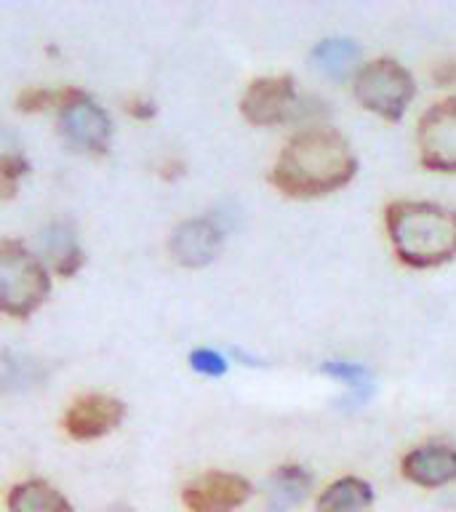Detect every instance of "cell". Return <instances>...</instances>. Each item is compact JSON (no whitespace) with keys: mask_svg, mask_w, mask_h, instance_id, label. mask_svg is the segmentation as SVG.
Masks as SVG:
<instances>
[{"mask_svg":"<svg viewBox=\"0 0 456 512\" xmlns=\"http://www.w3.org/2000/svg\"><path fill=\"white\" fill-rule=\"evenodd\" d=\"M46 254L54 262V270L59 275H75L83 264V251L70 232H64L62 227L46 235Z\"/></svg>","mask_w":456,"mask_h":512,"instance_id":"2e32d148","label":"cell"},{"mask_svg":"<svg viewBox=\"0 0 456 512\" xmlns=\"http://www.w3.org/2000/svg\"><path fill=\"white\" fill-rule=\"evenodd\" d=\"M190 366L203 376H222L227 374V360L214 350H195L190 355Z\"/></svg>","mask_w":456,"mask_h":512,"instance_id":"d6986e66","label":"cell"},{"mask_svg":"<svg viewBox=\"0 0 456 512\" xmlns=\"http://www.w3.org/2000/svg\"><path fill=\"white\" fill-rule=\"evenodd\" d=\"M374 491L366 480L339 478L320 494L315 512H368Z\"/></svg>","mask_w":456,"mask_h":512,"instance_id":"4fadbf2b","label":"cell"},{"mask_svg":"<svg viewBox=\"0 0 456 512\" xmlns=\"http://www.w3.org/2000/svg\"><path fill=\"white\" fill-rule=\"evenodd\" d=\"M62 131L80 150L104 152L110 144L112 123L99 104L80 91H72L62 104Z\"/></svg>","mask_w":456,"mask_h":512,"instance_id":"52a82bcc","label":"cell"},{"mask_svg":"<svg viewBox=\"0 0 456 512\" xmlns=\"http://www.w3.org/2000/svg\"><path fill=\"white\" fill-rule=\"evenodd\" d=\"M27 174V160L19 155L0 158V198H11L16 192V182Z\"/></svg>","mask_w":456,"mask_h":512,"instance_id":"ac0fdd59","label":"cell"},{"mask_svg":"<svg viewBox=\"0 0 456 512\" xmlns=\"http://www.w3.org/2000/svg\"><path fill=\"white\" fill-rule=\"evenodd\" d=\"M403 475L424 488H438L456 480V448L422 446L403 459Z\"/></svg>","mask_w":456,"mask_h":512,"instance_id":"8fae6325","label":"cell"},{"mask_svg":"<svg viewBox=\"0 0 456 512\" xmlns=\"http://www.w3.org/2000/svg\"><path fill=\"white\" fill-rule=\"evenodd\" d=\"M251 483L235 472H206L182 491L187 510L192 512H232L246 504Z\"/></svg>","mask_w":456,"mask_h":512,"instance_id":"ba28073f","label":"cell"},{"mask_svg":"<svg viewBox=\"0 0 456 512\" xmlns=\"http://www.w3.org/2000/svg\"><path fill=\"white\" fill-rule=\"evenodd\" d=\"M240 110L248 123L254 126H278L286 123L299 112V96H296L291 78H259L254 80L243 94Z\"/></svg>","mask_w":456,"mask_h":512,"instance_id":"8992f818","label":"cell"},{"mask_svg":"<svg viewBox=\"0 0 456 512\" xmlns=\"http://www.w3.org/2000/svg\"><path fill=\"white\" fill-rule=\"evenodd\" d=\"M387 232L408 267H438L456 256V211L451 208L400 200L387 208Z\"/></svg>","mask_w":456,"mask_h":512,"instance_id":"7a4b0ae2","label":"cell"},{"mask_svg":"<svg viewBox=\"0 0 456 512\" xmlns=\"http://www.w3.org/2000/svg\"><path fill=\"white\" fill-rule=\"evenodd\" d=\"M416 142L422 166L430 171L456 174V99L432 104L419 120Z\"/></svg>","mask_w":456,"mask_h":512,"instance_id":"5b68a950","label":"cell"},{"mask_svg":"<svg viewBox=\"0 0 456 512\" xmlns=\"http://www.w3.org/2000/svg\"><path fill=\"white\" fill-rule=\"evenodd\" d=\"M312 486L310 472L296 464L278 467L267 480V504L272 512H286L302 502Z\"/></svg>","mask_w":456,"mask_h":512,"instance_id":"7c38bea8","label":"cell"},{"mask_svg":"<svg viewBox=\"0 0 456 512\" xmlns=\"http://www.w3.org/2000/svg\"><path fill=\"white\" fill-rule=\"evenodd\" d=\"M126 406L110 395H86L75 400L64 416V430L75 440H96L123 422Z\"/></svg>","mask_w":456,"mask_h":512,"instance_id":"9c48e42d","label":"cell"},{"mask_svg":"<svg viewBox=\"0 0 456 512\" xmlns=\"http://www.w3.org/2000/svg\"><path fill=\"white\" fill-rule=\"evenodd\" d=\"M320 371L331 379H339L347 387L358 392V398H366L371 392V371L363 363H347V360H328L320 366Z\"/></svg>","mask_w":456,"mask_h":512,"instance_id":"e0dca14e","label":"cell"},{"mask_svg":"<svg viewBox=\"0 0 456 512\" xmlns=\"http://www.w3.org/2000/svg\"><path fill=\"white\" fill-rule=\"evenodd\" d=\"M312 64L328 78H347L360 62V46L347 38L320 40L310 54Z\"/></svg>","mask_w":456,"mask_h":512,"instance_id":"9a60e30c","label":"cell"},{"mask_svg":"<svg viewBox=\"0 0 456 512\" xmlns=\"http://www.w3.org/2000/svg\"><path fill=\"white\" fill-rule=\"evenodd\" d=\"M8 512H72V504L43 480H27L8 494Z\"/></svg>","mask_w":456,"mask_h":512,"instance_id":"5bb4252c","label":"cell"},{"mask_svg":"<svg viewBox=\"0 0 456 512\" xmlns=\"http://www.w3.org/2000/svg\"><path fill=\"white\" fill-rule=\"evenodd\" d=\"M224 243L222 227L211 219H190L176 227L171 235V256L184 267H203V264L214 262L219 248Z\"/></svg>","mask_w":456,"mask_h":512,"instance_id":"30bf717a","label":"cell"},{"mask_svg":"<svg viewBox=\"0 0 456 512\" xmlns=\"http://www.w3.org/2000/svg\"><path fill=\"white\" fill-rule=\"evenodd\" d=\"M352 91H355V99L368 112H376L384 120L403 118L408 104L416 96L411 72L403 64L392 62V59H376L366 67H360Z\"/></svg>","mask_w":456,"mask_h":512,"instance_id":"277c9868","label":"cell"},{"mask_svg":"<svg viewBox=\"0 0 456 512\" xmlns=\"http://www.w3.org/2000/svg\"><path fill=\"white\" fill-rule=\"evenodd\" d=\"M51 294V278L38 256L22 243L0 246V312L27 318Z\"/></svg>","mask_w":456,"mask_h":512,"instance_id":"3957f363","label":"cell"},{"mask_svg":"<svg viewBox=\"0 0 456 512\" xmlns=\"http://www.w3.org/2000/svg\"><path fill=\"white\" fill-rule=\"evenodd\" d=\"M432 78L438 80L440 86H456V59L438 64L435 72H432Z\"/></svg>","mask_w":456,"mask_h":512,"instance_id":"ffe728a7","label":"cell"},{"mask_svg":"<svg viewBox=\"0 0 456 512\" xmlns=\"http://www.w3.org/2000/svg\"><path fill=\"white\" fill-rule=\"evenodd\" d=\"M358 168L350 144L334 128H307L280 152L272 184L291 198H318L350 182Z\"/></svg>","mask_w":456,"mask_h":512,"instance_id":"6da1fadb","label":"cell"}]
</instances>
